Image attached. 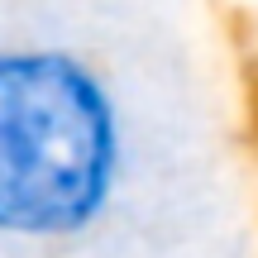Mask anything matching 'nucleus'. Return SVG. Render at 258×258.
I'll return each mask as SVG.
<instances>
[{"label": "nucleus", "mask_w": 258, "mask_h": 258, "mask_svg": "<svg viewBox=\"0 0 258 258\" xmlns=\"http://www.w3.org/2000/svg\"><path fill=\"white\" fill-rule=\"evenodd\" d=\"M120 182L124 115L110 82L72 48H0V239H82Z\"/></svg>", "instance_id": "obj_1"}]
</instances>
